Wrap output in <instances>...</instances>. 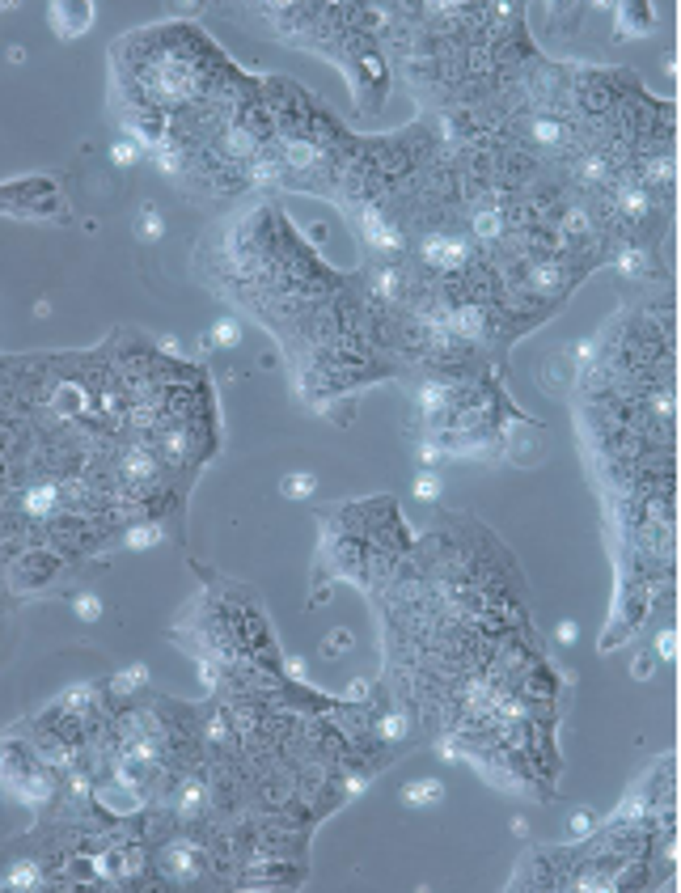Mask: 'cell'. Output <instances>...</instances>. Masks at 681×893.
<instances>
[{
    "label": "cell",
    "instance_id": "cell-1",
    "mask_svg": "<svg viewBox=\"0 0 681 893\" xmlns=\"http://www.w3.org/2000/svg\"><path fill=\"white\" fill-rule=\"evenodd\" d=\"M237 64L191 22L132 30L111 47V102L114 111H153L166 119L199 111L237 77Z\"/></svg>",
    "mask_w": 681,
    "mask_h": 893
},
{
    "label": "cell",
    "instance_id": "cell-2",
    "mask_svg": "<svg viewBox=\"0 0 681 893\" xmlns=\"http://www.w3.org/2000/svg\"><path fill=\"white\" fill-rule=\"evenodd\" d=\"M0 792L26 809H47L59 792V775L34 754L22 728L0 737Z\"/></svg>",
    "mask_w": 681,
    "mask_h": 893
},
{
    "label": "cell",
    "instance_id": "cell-3",
    "mask_svg": "<svg viewBox=\"0 0 681 893\" xmlns=\"http://www.w3.org/2000/svg\"><path fill=\"white\" fill-rule=\"evenodd\" d=\"M652 606H656V593H652V585H648L643 576L618 572L610 623H605V631H601V640H597L601 652H610V648H618V643L635 640V631L643 627V618L652 615Z\"/></svg>",
    "mask_w": 681,
    "mask_h": 893
},
{
    "label": "cell",
    "instance_id": "cell-4",
    "mask_svg": "<svg viewBox=\"0 0 681 893\" xmlns=\"http://www.w3.org/2000/svg\"><path fill=\"white\" fill-rule=\"evenodd\" d=\"M68 568H72L68 559L59 555V551H51L47 542H26V546H17L14 555H9L0 580H5L9 593L26 597V593H42L47 585H56Z\"/></svg>",
    "mask_w": 681,
    "mask_h": 893
},
{
    "label": "cell",
    "instance_id": "cell-5",
    "mask_svg": "<svg viewBox=\"0 0 681 893\" xmlns=\"http://www.w3.org/2000/svg\"><path fill=\"white\" fill-rule=\"evenodd\" d=\"M0 212L34 216V221H59L68 212V199H64L51 174H34V178H17L9 187H0Z\"/></svg>",
    "mask_w": 681,
    "mask_h": 893
},
{
    "label": "cell",
    "instance_id": "cell-6",
    "mask_svg": "<svg viewBox=\"0 0 681 893\" xmlns=\"http://www.w3.org/2000/svg\"><path fill=\"white\" fill-rule=\"evenodd\" d=\"M343 72H348V85H351V98H356V106L360 111H381L389 98V59L381 56V47L377 42H368V47H360V51H351L348 59H343Z\"/></svg>",
    "mask_w": 681,
    "mask_h": 893
},
{
    "label": "cell",
    "instance_id": "cell-7",
    "mask_svg": "<svg viewBox=\"0 0 681 893\" xmlns=\"http://www.w3.org/2000/svg\"><path fill=\"white\" fill-rule=\"evenodd\" d=\"M259 9H263L267 30L288 47H309L318 34L322 5H259Z\"/></svg>",
    "mask_w": 681,
    "mask_h": 893
},
{
    "label": "cell",
    "instance_id": "cell-8",
    "mask_svg": "<svg viewBox=\"0 0 681 893\" xmlns=\"http://www.w3.org/2000/svg\"><path fill=\"white\" fill-rule=\"evenodd\" d=\"M508 889H563V868H558L550 847H533L521 855Z\"/></svg>",
    "mask_w": 681,
    "mask_h": 893
},
{
    "label": "cell",
    "instance_id": "cell-9",
    "mask_svg": "<svg viewBox=\"0 0 681 893\" xmlns=\"http://www.w3.org/2000/svg\"><path fill=\"white\" fill-rule=\"evenodd\" d=\"M47 22H51V30H56V39L72 42V39H81L85 30L94 26V5H89V0H72V5L56 0V5H47Z\"/></svg>",
    "mask_w": 681,
    "mask_h": 893
},
{
    "label": "cell",
    "instance_id": "cell-10",
    "mask_svg": "<svg viewBox=\"0 0 681 893\" xmlns=\"http://www.w3.org/2000/svg\"><path fill=\"white\" fill-rule=\"evenodd\" d=\"M656 30V5H640V0H626L613 9V34L618 39H643Z\"/></svg>",
    "mask_w": 681,
    "mask_h": 893
},
{
    "label": "cell",
    "instance_id": "cell-11",
    "mask_svg": "<svg viewBox=\"0 0 681 893\" xmlns=\"http://www.w3.org/2000/svg\"><path fill=\"white\" fill-rule=\"evenodd\" d=\"M102 690H106V698H111L114 707H123V703H132V698H140L149 690V665H127V670L114 673Z\"/></svg>",
    "mask_w": 681,
    "mask_h": 893
},
{
    "label": "cell",
    "instance_id": "cell-12",
    "mask_svg": "<svg viewBox=\"0 0 681 893\" xmlns=\"http://www.w3.org/2000/svg\"><path fill=\"white\" fill-rule=\"evenodd\" d=\"M161 542H169L166 521H132L114 538V546H127V551H149V546H161Z\"/></svg>",
    "mask_w": 681,
    "mask_h": 893
},
{
    "label": "cell",
    "instance_id": "cell-13",
    "mask_svg": "<svg viewBox=\"0 0 681 893\" xmlns=\"http://www.w3.org/2000/svg\"><path fill=\"white\" fill-rule=\"evenodd\" d=\"M542 9H546V30H555L563 39H571V34L580 30L584 5H542Z\"/></svg>",
    "mask_w": 681,
    "mask_h": 893
},
{
    "label": "cell",
    "instance_id": "cell-14",
    "mask_svg": "<svg viewBox=\"0 0 681 893\" xmlns=\"http://www.w3.org/2000/svg\"><path fill=\"white\" fill-rule=\"evenodd\" d=\"M403 800H406V805H415V809H428V805H436V800H440V779H415V783H406Z\"/></svg>",
    "mask_w": 681,
    "mask_h": 893
},
{
    "label": "cell",
    "instance_id": "cell-15",
    "mask_svg": "<svg viewBox=\"0 0 681 893\" xmlns=\"http://www.w3.org/2000/svg\"><path fill=\"white\" fill-rule=\"evenodd\" d=\"M313 488H318V478L309 475H301V470H292V475H284V483H279V491L288 496V500H305V496H313Z\"/></svg>",
    "mask_w": 681,
    "mask_h": 893
},
{
    "label": "cell",
    "instance_id": "cell-16",
    "mask_svg": "<svg viewBox=\"0 0 681 893\" xmlns=\"http://www.w3.org/2000/svg\"><path fill=\"white\" fill-rule=\"evenodd\" d=\"M161 233H166V221H161V212H157V208H144V212H140L136 238H140V241H157Z\"/></svg>",
    "mask_w": 681,
    "mask_h": 893
},
{
    "label": "cell",
    "instance_id": "cell-17",
    "mask_svg": "<svg viewBox=\"0 0 681 893\" xmlns=\"http://www.w3.org/2000/svg\"><path fill=\"white\" fill-rule=\"evenodd\" d=\"M237 335H241V331H237V318H221L208 331V343H212V348H233Z\"/></svg>",
    "mask_w": 681,
    "mask_h": 893
},
{
    "label": "cell",
    "instance_id": "cell-18",
    "mask_svg": "<svg viewBox=\"0 0 681 893\" xmlns=\"http://www.w3.org/2000/svg\"><path fill=\"white\" fill-rule=\"evenodd\" d=\"M72 610H77V618L94 623V618L102 615V597H94L89 588H81V593H72Z\"/></svg>",
    "mask_w": 681,
    "mask_h": 893
},
{
    "label": "cell",
    "instance_id": "cell-19",
    "mask_svg": "<svg viewBox=\"0 0 681 893\" xmlns=\"http://www.w3.org/2000/svg\"><path fill=\"white\" fill-rule=\"evenodd\" d=\"M140 157H144V149H140V144H136V140H119V144H111V161H114V166H136V161H140Z\"/></svg>",
    "mask_w": 681,
    "mask_h": 893
},
{
    "label": "cell",
    "instance_id": "cell-20",
    "mask_svg": "<svg viewBox=\"0 0 681 893\" xmlns=\"http://www.w3.org/2000/svg\"><path fill=\"white\" fill-rule=\"evenodd\" d=\"M656 661H677V631L665 627L656 635Z\"/></svg>",
    "mask_w": 681,
    "mask_h": 893
},
{
    "label": "cell",
    "instance_id": "cell-21",
    "mask_svg": "<svg viewBox=\"0 0 681 893\" xmlns=\"http://www.w3.org/2000/svg\"><path fill=\"white\" fill-rule=\"evenodd\" d=\"M415 496H419V500H440V475L423 470V475L415 478Z\"/></svg>",
    "mask_w": 681,
    "mask_h": 893
},
{
    "label": "cell",
    "instance_id": "cell-22",
    "mask_svg": "<svg viewBox=\"0 0 681 893\" xmlns=\"http://www.w3.org/2000/svg\"><path fill=\"white\" fill-rule=\"evenodd\" d=\"M593 830H597V822H593V813H576V817H571V834H576V838H584V834H593Z\"/></svg>",
    "mask_w": 681,
    "mask_h": 893
},
{
    "label": "cell",
    "instance_id": "cell-23",
    "mask_svg": "<svg viewBox=\"0 0 681 893\" xmlns=\"http://www.w3.org/2000/svg\"><path fill=\"white\" fill-rule=\"evenodd\" d=\"M652 673H656V656H640V661L631 665V678H640V682L643 678H652Z\"/></svg>",
    "mask_w": 681,
    "mask_h": 893
},
{
    "label": "cell",
    "instance_id": "cell-24",
    "mask_svg": "<svg viewBox=\"0 0 681 893\" xmlns=\"http://www.w3.org/2000/svg\"><path fill=\"white\" fill-rule=\"evenodd\" d=\"M326 652L334 656V648H351V631H334V635H326V643H322Z\"/></svg>",
    "mask_w": 681,
    "mask_h": 893
},
{
    "label": "cell",
    "instance_id": "cell-25",
    "mask_svg": "<svg viewBox=\"0 0 681 893\" xmlns=\"http://www.w3.org/2000/svg\"><path fill=\"white\" fill-rule=\"evenodd\" d=\"M576 635H580V631H576V623H563V627H558V643H571Z\"/></svg>",
    "mask_w": 681,
    "mask_h": 893
}]
</instances>
